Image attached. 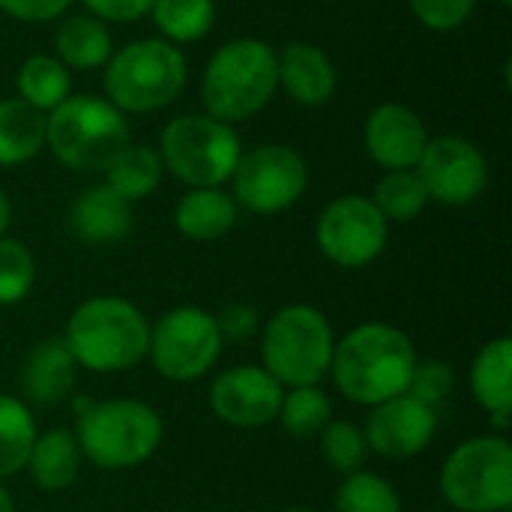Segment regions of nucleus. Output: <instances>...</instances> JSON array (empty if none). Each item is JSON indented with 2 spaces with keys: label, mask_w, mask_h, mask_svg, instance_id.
<instances>
[{
  "label": "nucleus",
  "mask_w": 512,
  "mask_h": 512,
  "mask_svg": "<svg viewBox=\"0 0 512 512\" xmlns=\"http://www.w3.org/2000/svg\"><path fill=\"white\" fill-rule=\"evenodd\" d=\"M504 512H512V510H504Z\"/></svg>",
  "instance_id": "nucleus-44"
},
{
  "label": "nucleus",
  "mask_w": 512,
  "mask_h": 512,
  "mask_svg": "<svg viewBox=\"0 0 512 512\" xmlns=\"http://www.w3.org/2000/svg\"><path fill=\"white\" fill-rule=\"evenodd\" d=\"M216 15V0H156L150 9L159 39L177 48L207 39L216 27Z\"/></svg>",
  "instance_id": "nucleus-28"
},
{
  "label": "nucleus",
  "mask_w": 512,
  "mask_h": 512,
  "mask_svg": "<svg viewBox=\"0 0 512 512\" xmlns=\"http://www.w3.org/2000/svg\"><path fill=\"white\" fill-rule=\"evenodd\" d=\"M72 3L75 0H0V12L21 24H45L63 18Z\"/></svg>",
  "instance_id": "nucleus-37"
},
{
  "label": "nucleus",
  "mask_w": 512,
  "mask_h": 512,
  "mask_svg": "<svg viewBox=\"0 0 512 512\" xmlns=\"http://www.w3.org/2000/svg\"><path fill=\"white\" fill-rule=\"evenodd\" d=\"M72 432L84 462L117 474L135 471L159 453L165 441V420L144 399H87L78 405Z\"/></svg>",
  "instance_id": "nucleus-3"
},
{
  "label": "nucleus",
  "mask_w": 512,
  "mask_h": 512,
  "mask_svg": "<svg viewBox=\"0 0 512 512\" xmlns=\"http://www.w3.org/2000/svg\"><path fill=\"white\" fill-rule=\"evenodd\" d=\"M453 393H456V369H453V363L438 360V357L417 360L411 384H408V396H414L417 402L441 411L453 399Z\"/></svg>",
  "instance_id": "nucleus-34"
},
{
  "label": "nucleus",
  "mask_w": 512,
  "mask_h": 512,
  "mask_svg": "<svg viewBox=\"0 0 512 512\" xmlns=\"http://www.w3.org/2000/svg\"><path fill=\"white\" fill-rule=\"evenodd\" d=\"M336 512H405L399 489L378 471H357L339 480L333 495Z\"/></svg>",
  "instance_id": "nucleus-31"
},
{
  "label": "nucleus",
  "mask_w": 512,
  "mask_h": 512,
  "mask_svg": "<svg viewBox=\"0 0 512 512\" xmlns=\"http://www.w3.org/2000/svg\"><path fill=\"white\" fill-rule=\"evenodd\" d=\"M240 207L225 186L186 189L174 204V228L192 243H216L234 231Z\"/></svg>",
  "instance_id": "nucleus-21"
},
{
  "label": "nucleus",
  "mask_w": 512,
  "mask_h": 512,
  "mask_svg": "<svg viewBox=\"0 0 512 512\" xmlns=\"http://www.w3.org/2000/svg\"><path fill=\"white\" fill-rule=\"evenodd\" d=\"M375 201V207L381 210V216L393 225V222H414L426 213L429 192L417 174V168H405V171H384L381 180L375 183V192L369 195Z\"/></svg>",
  "instance_id": "nucleus-30"
},
{
  "label": "nucleus",
  "mask_w": 512,
  "mask_h": 512,
  "mask_svg": "<svg viewBox=\"0 0 512 512\" xmlns=\"http://www.w3.org/2000/svg\"><path fill=\"white\" fill-rule=\"evenodd\" d=\"M279 90L276 48L258 36L219 45L201 75L204 114L237 126L258 117Z\"/></svg>",
  "instance_id": "nucleus-4"
},
{
  "label": "nucleus",
  "mask_w": 512,
  "mask_h": 512,
  "mask_svg": "<svg viewBox=\"0 0 512 512\" xmlns=\"http://www.w3.org/2000/svg\"><path fill=\"white\" fill-rule=\"evenodd\" d=\"M438 423L441 417L435 408L402 393L396 399H387L369 408L363 435H366L372 456L387 459V462H408V459L423 456L432 447L438 435Z\"/></svg>",
  "instance_id": "nucleus-15"
},
{
  "label": "nucleus",
  "mask_w": 512,
  "mask_h": 512,
  "mask_svg": "<svg viewBox=\"0 0 512 512\" xmlns=\"http://www.w3.org/2000/svg\"><path fill=\"white\" fill-rule=\"evenodd\" d=\"M438 489L453 512L512 510V444L489 432L456 444L438 474Z\"/></svg>",
  "instance_id": "nucleus-9"
},
{
  "label": "nucleus",
  "mask_w": 512,
  "mask_h": 512,
  "mask_svg": "<svg viewBox=\"0 0 512 512\" xmlns=\"http://www.w3.org/2000/svg\"><path fill=\"white\" fill-rule=\"evenodd\" d=\"M165 174L189 189L225 186L243 156L240 132L210 114L171 117L156 147Z\"/></svg>",
  "instance_id": "nucleus-8"
},
{
  "label": "nucleus",
  "mask_w": 512,
  "mask_h": 512,
  "mask_svg": "<svg viewBox=\"0 0 512 512\" xmlns=\"http://www.w3.org/2000/svg\"><path fill=\"white\" fill-rule=\"evenodd\" d=\"M81 465H84V456L75 441V432L60 426V429H45L36 435L24 471L30 474L39 492L57 495L75 486V480L81 477Z\"/></svg>",
  "instance_id": "nucleus-23"
},
{
  "label": "nucleus",
  "mask_w": 512,
  "mask_h": 512,
  "mask_svg": "<svg viewBox=\"0 0 512 512\" xmlns=\"http://www.w3.org/2000/svg\"><path fill=\"white\" fill-rule=\"evenodd\" d=\"M18 99L48 114L72 96V72L54 54H30L15 72Z\"/></svg>",
  "instance_id": "nucleus-26"
},
{
  "label": "nucleus",
  "mask_w": 512,
  "mask_h": 512,
  "mask_svg": "<svg viewBox=\"0 0 512 512\" xmlns=\"http://www.w3.org/2000/svg\"><path fill=\"white\" fill-rule=\"evenodd\" d=\"M36 435L33 408L21 396L0 393V483L27 468Z\"/></svg>",
  "instance_id": "nucleus-27"
},
{
  "label": "nucleus",
  "mask_w": 512,
  "mask_h": 512,
  "mask_svg": "<svg viewBox=\"0 0 512 512\" xmlns=\"http://www.w3.org/2000/svg\"><path fill=\"white\" fill-rule=\"evenodd\" d=\"M78 381V363L63 336L36 342L21 363V399L33 408H54L66 402Z\"/></svg>",
  "instance_id": "nucleus-18"
},
{
  "label": "nucleus",
  "mask_w": 512,
  "mask_h": 512,
  "mask_svg": "<svg viewBox=\"0 0 512 512\" xmlns=\"http://www.w3.org/2000/svg\"><path fill=\"white\" fill-rule=\"evenodd\" d=\"M468 387L474 402L489 417L492 429L507 435L512 417V339L495 336L480 345L471 360Z\"/></svg>",
  "instance_id": "nucleus-19"
},
{
  "label": "nucleus",
  "mask_w": 512,
  "mask_h": 512,
  "mask_svg": "<svg viewBox=\"0 0 512 512\" xmlns=\"http://www.w3.org/2000/svg\"><path fill=\"white\" fill-rule=\"evenodd\" d=\"M45 150V114L18 96L0 99V168H21Z\"/></svg>",
  "instance_id": "nucleus-24"
},
{
  "label": "nucleus",
  "mask_w": 512,
  "mask_h": 512,
  "mask_svg": "<svg viewBox=\"0 0 512 512\" xmlns=\"http://www.w3.org/2000/svg\"><path fill=\"white\" fill-rule=\"evenodd\" d=\"M279 90L303 108L327 105L339 90V72L330 54L315 42H288L276 51Z\"/></svg>",
  "instance_id": "nucleus-17"
},
{
  "label": "nucleus",
  "mask_w": 512,
  "mask_h": 512,
  "mask_svg": "<svg viewBox=\"0 0 512 512\" xmlns=\"http://www.w3.org/2000/svg\"><path fill=\"white\" fill-rule=\"evenodd\" d=\"M69 231L90 246L123 243L132 231V204L123 201L111 186L93 183L75 195L69 207Z\"/></svg>",
  "instance_id": "nucleus-20"
},
{
  "label": "nucleus",
  "mask_w": 512,
  "mask_h": 512,
  "mask_svg": "<svg viewBox=\"0 0 512 512\" xmlns=\"http://www.w3.org/2000/svg\"><path fill=\"white\" fill-rule=\"evenodd\" d=\"M0 512H15V498L9 495V489L0 483Z\"/></svg>",
  "instance_id": "nucleus-40"
},
{
  "label": "nucleus",
  "mask_w": 512,
  "mask_h": 512,
  "mask_svg": "<svg viewBox=\"0 0 512 512\" xmlns=\"http://www.w3.org/2000/svg\"><path fill=\"white\" fill-rule=\"evenodd\" d=\"M84 12L96 15L105 24H132L150 15L156 0H81Z\"/></svg>",
  "instance_id": "nucleus-38"
},
{
  "label": "nucleus",
  "mask_w": 512,
  "mask_h": 512,
  "mask_svg": "<svg viewBox=\"0 0 512 512\" xmlns=\"http://www.w3.org/2000/svg\"><path fill=\"white\" fill-rule=\"evenodd\" d=\"M228 183L240 210L255 216H279L306 195L309 165L297 147L267 141L243 150Z\"/></svg>",
  "instance_id": "nucleus-11"
},
{
  "label": "nucleus",
  "mask_w": 512,
  "mask_h": 512,
  "mask_svg": "<svg viewBox=\"0 0 512 512\" xmlns=\"http://www.w3.org/2000/svg\"><path fill=\"white\" fill-rule=\"evenodd\" d=\"M282 396L285 387L261 363H237L210 381L207 405L231 429H264L276 423Z\"/></svg>",
  "instance_id": "nucleus-14"
},
{
  "label": "nucleus",
  "mask_w": 512,
  "mask_h": 512,
  "mask_svg": "<svg viewBox=\"0 0 512 512\" xmlns=\"http://www.w3.org/2000/svg\"><path fill=\"white\" fill-rule=\"evenodd\" d=\"M390 243V222L375 201L360 192L333 198L315 222L318 252L342 270H363L375 264Z\"/></svg>",
  "instance_id": "nucleus-12"
},
{
  "label": "nucleus",
  "mask_w": 512,
  "mask_h": 512,
  "mask_svg": "<svg viewBox=\"0 0 512 512\" xmlns=\"http://www.w3.org/2000/svg\"><path fill=\"white\" fill-rule=\"evenodd\" d=\"M318 444H321V456L324 462L339 474V477H348V474H357L366 468L369 462V444H366V435H363V426L351 423V420H330L327 429L318 435Z\"/></svg>",
  "instance_id": "nucleus-32"
},
{
  "label": "nucleus",
  "mask_w": 512,
  "mask_h": 512,
  "mask_svg": "<svg viewBox=\"0 0 512 512\" xmlns=\"http://www.w3.org/2000/svg\"><path fill=\"white\" fill-rule=\"evenodd\" d=\"M36 285V258L27 243L0 237V306H18Z\"/></svg>",
  "instance_id": "nucleus-33"
},
{
  "label": "nucleus",
  "mask_w": 512,
  "mask_h": 512,
  "mask_svg": "<svg viewBox=\"0 0 512 512\" xmlns=\"http://www.w3.org/2000/svg\"><path fill=\"white\" fill-rule=\"evenodd\" d=\"M417 360V345L405 330L387 321H363L336 336L330 381L351 405L375 408L408 393Z\"/></svg>",
  "instance_id": "nucleus-1"
},
{
  "label": "nucleus",
  "mask_w": 512,
  "mask_h": 512,
  "mask_svg": "<svg viewBox=\"0 0 512 512\" xmlns=\"http://www.w3.org/2000/svg\"><path fill=\"white\" fill-rule=\"evenodd\" d=\"M429 138L423 117L405 102H381L363 123L366 153L381 171L417 168Z\"/></svg>",
  "instance_id": "nucleus-16"
},
{
  "label": "nucleus",
  "mask_w": 512,
  "mask_h": 512,
  "mask_svg": "<svg viewBox=\"0 0 512 512\" xmlns=\"http://www.w3.org/2000/svg\"><path fill=\"white\" fill-rule=\"evenodd\" d=\"M63 342L78 369L120 375L147 360L150 318L120 294H96L72 309Z\"/></svg>",
  "instance_id": "nucleus-2"
},
{
  "label": "nucleus",
  "mask_w": 512,
  "mask_h": 512,
  "mask_svg": "<svg viewBox=\"0 0 512 512\" xmlns=\"http://www.w3.org/2000/svg\"><path fill=\"white\" fill-rule=\"evenodd\" d=\"M336 333L330 318L312 303L276 309L258 333L261 366L285 387H315L330 378Z\"/></svg>",
  "instance_id": "nucleus-7"
},
{
  "label": "nucleus",
  "mask_w": 512,
  "mask_h": 512,
  "mask_svg": "<svg viewBox=\"0 0 512 512\" xmlns=\"http://www.w3.org/2000/svg\"><path fill=\"white\" fill-rule=\"evenodd\" d=\"M411 15L432 33H453L465 27L477 9V0H405Z\"/></svg>",
  "instance_id": "nucleus-35"
},
{
  "label": "nucleus",
  "mask_w": 512,
  "mask_h": 512,
  "mask_svg": "<svg viewBox=\"0 0 512 512\" xmlns=\"http://www.w3.org/2000/svg\"><path fill=\"white\" fill-rule=\"evenodd\" d=\"M9 228H12V201H9V195L0 189V237H6Z\"/></svg>",
  "instance_id": "nucleus-39"
},
{
  "label": "nucleus",
  "mask_w": 512,
  "mask_h": 512,
  "mask_svg": "<svg viewBox=\"0 0 512 512\" xmlns=\"http://www.w3.org/2000/svg\"><path fill=\"white\" fill-rule=\"evenodd\" d=\"M189 81V63L183 48L147 36L132 39L117 48L102 66V90L105 99L129 114H153L180 99Z\"/></svg>",
  "instance_id": "nucleus-6"
},
{
  "label": "nucleus",
  "mask_w": 512,
  "mask_h": 512,
  "mask_svg": "<svg viewBox=\"0 0 512 512\" xmlns=\"http://www.w3.org/2000/svg\"><path fill=\"white\" fill-rule=\"evenodd\" d=\"M495 3H501V6H512V0H495Z\"/></svg>",
  "instance_id": "nucleus-42"
},
{
  "label": "nucleus",
  "mask_w": 512,
  "mask_h": 512,
  "mask_svg": "<svg viewBox=\"0 0 512 512\" xmlns=\"http://www.w3.org/2000/svg\"><path fill=\"white\" fill-rule=\"evenodd\" d=\"M129 141V117L105 96L72 93L45 114V150L72 174H102Z\"/></svg>",
  "instance_id": "nucleus-5"
},
{
  "label": "nucleus",
  "mask_w": 512,
  "mask_h": 512,
  "mask_svg": "<svg viewBox=\"0 0 512 512\" xmlns=\"http://www.w3.org/2000/svg\"><path fill=\"white\" fill-rule=\"evenodd\" d=\"M54 30V57L69 72H93L108 63L114 54V39L105 21H99L90 12H66L57 18Z\"/></svg>",
  "instance_id": "nucleus-22"
},
{
  "label": "nucleus",
  "mask_w": 512,
  "mask_h": 512,
  "mask_svg": "<svg viewBox=\"0 0 512 512\" xmlns=\"http://www.w3.org/2000/svg\"><path fill=\"white\" fill-rule=\"evenodd\" d=\"M417 174L429 192L432 204L468 207L489 189V159L483 147L459 132L432 135Z\"/></svg>",
  "instance_id": "nucleus-13"
},
{
  "label": "nucleus",
  "mask_w": 512,
  "mask_h": 512,
  "mask_svg": "<svg viewBox=\"0 0 512 512\" xmlns=\"http://www.w3.org/2000/svg\"><path fill=\"white\" fill-rule=\"evenodd\" d=\"M225 351L216 315L201 306H174L150 321L147 363L171 384H192L210 375Z\"/></svg>",
  "instance_id": "nucleus-10"
},
{
  "label": "nucleus",
  "mask_w": 512,
  "mask_h": 512,
  "mask_svg": "<svg viewBox=\"0 0 512 512\" xmlns=\"http://www.w3.org/2000/svg\"><path fill=\"white\" fill-rule=\"evenodd\" d=\"M213 315H216V324H219L222 339L231 342V345H243L249 339H258L261 324H264V318L258 315V309L249 306V303H243V300H231V303H225Z\"/></svg>",
  "instance_id": "nucleus-36"
},
{
  "label": "nucleus",
  "mask_w": 512,
  "mask_h": 512,
  "mask_svg": "<svg viewBox=\"0 0 512 512\" xmlns=\"http://www.w3.org/2000/svg\"><path fill=\"white\" fill-rule=\"evenodd\" d=\"M330 420H333V402L321 384L285 390L279 417H276V423L285 429V435H291L297 441H312L327 429Z\"/></svg>",
  "instance_id": "nucleus-29"
},
{
  "label": "nucleus",
  "mask_w": 512,
  "mask_h": 512,
  "mask_svg": "<svg viewBox=\"0 0 512 512\" xmlns=\"http://www.w3.org/2000/svg\"><path fill=\"white\" fill-rule=\"evenodd\" d=\"M279 512H315L312 507H285V510H279Z\"/></svg>",
  "instance_id": "nucleus-41"
},
{
  "label": "nucleus",
  "mask_w": 512,
  "mask_h": 512,
  "mask_svg": "<svg viewBox=\"0 0 512 512\" xmlns=\"http://www.w3.org/2000/svg\"><path fill=\"white\" fill-rule=\"evenodd\" d=\"M423 512H441V510H423Z\"/></svg>",
  "instance_id": "nucleus-43"
},
{
  "label": "nucleus",
  "mask_w": 512,
  "mask_h": 512,
  "mask_svg": "<svg viewBox=\"0 0 512 512\" xmlns=\"http://www.w3.org/2000/svg\"><path fill=\"white\" fill-rule=\"evenodd\" d=\"M102 177H105L102 183L111 186L123 201L135 204V201L150 198V195L162 186L165 168H162V159H159L156 147L129 141V144L111 159V165L102 171Z\"/></svg>",
  "instance_id": "nucleus-25"
}]
</instances>
